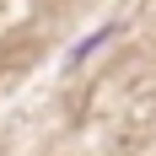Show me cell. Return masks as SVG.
Segmentation results:
<instances>
[{
    "label": "cell",
    "instance_id": "cell-1",
    "mask_svg": "<svg viewBox=\"0 0 156 156\" xmlns=\"http://www.w3.org/2000/svg\"><path fill=\"white\" fill-rule=\"evenodd\" d=\"M108 38H113V27H97L92 38H81V43L70 48V65H81V59H86V54H92V48H102V43H108Z\"/></svg>",
    "mask_w": 156,
    "mask_h": 156
}]
</instances>
